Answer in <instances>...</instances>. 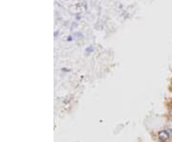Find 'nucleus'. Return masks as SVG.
Wrapping results in <instances>:
<instances>
[{"label": "nucleus", "mask_w": 172, "mask_h": 142, "mask_svg": "<svg viewBox=\"0 0 172 142\" xmlns=\"http://www.w3.org/2000/svg\"><path fill=\"white\" fill-rule=\"evenodd\" d=\"M158 137H159V138H160V140L165 141V140L168 139V137H169V135L167 134V131H161L160 132H159Z\"/></svg>", "instance_id": "obj_1"}]
</instances>
